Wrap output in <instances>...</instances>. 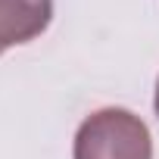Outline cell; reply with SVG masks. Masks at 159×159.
Masks as SVG:
<instances>
[{"instance_id": "obj_1", "label": "cell", "mask_w": 159, "mask_h": 159, "mask_svg": "<svg viewBox=\"0 0 159 159\" xmlns=\"http://www.w3.org/2000/svg\"><path fill=\"white\" fill-rule=\"evenodd\" d=\"M75 159H153V137L128 109H97L75 131Z\"/></svg>"}, {"instance_id": "obj_2", "label": "cell", "mask_w": 159, "mask_h": 159, "mask_svg": "<svg viewBox=\"0 0 159 159\" xmlns=\"http://www.w3.org/2000/svg\"><path fill=\"white\" fill-rule=\"evenodd\" d=\"M53 19V0H0V50L28 44L47 31Z\"/></svg>"}, {"instance_id": "obj_3", "label": "cell", "mask_w": 159, "mask_h": 159, "mask_svg": "<svg viewBox=\"0 0 159 159\" xmlns=\"http://www.w3.org/2000/svg\"><path fill=\"white\" fill-rule=\"evenodd\" d=\"M153 106H156V116H159V78H156V97H153Z\"/></svg>"}]
</instances>
